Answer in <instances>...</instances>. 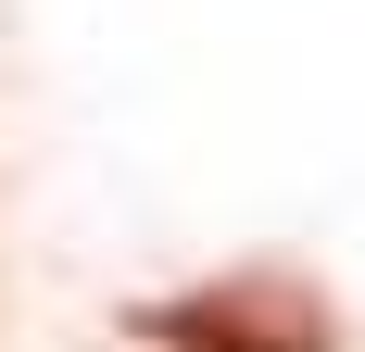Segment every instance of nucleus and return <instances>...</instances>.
<instances>
[{
  "mask_svg": "<svg viewBox=\"0 0 365 352\" xmlns=\"http://www.w3.org/2000/svg\"><path fill=\"white\" fill-rule=\"evenodd\" d=\"M139 340H164V352H328V315L290 277H227V289H189V302H151Z\"/></svg>",
  "mask_w": 365,
  "mask_h": 352,
  "instance_id": "nucleus-1",
  "label": "nucleus"
}]
</instances>
